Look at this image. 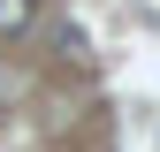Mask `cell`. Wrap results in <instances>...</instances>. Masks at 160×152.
Segmentation results:
<instances>
[{"label": "cell", "instance_id": "1", "mask_svg": "<svg viewBox=\"0 0 160 152\" xmlns=\"http://www.w3.org/2000/svg\"><path fill=\"white\" fill-rule=\"evenodd\" d=\"M38 23V0H0V38H23Z\"/></svg>", "mask_w": 160, "mask_h": 152}]
</instances>
